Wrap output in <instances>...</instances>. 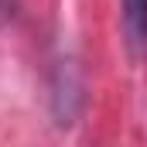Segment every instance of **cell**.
I'll list each match as a JSON object with an SVG mask.
<instances>
[{"label": "cell", "mask_w": 147, "mask_h": 147, "mask_svg": "<svg viewBox=\"0 0 147 147\" xmlns=\"http://www.w3.org/2000/svg\"><path fill=\"white\" fill-rule=\"evenodd\" d=\"M120 17L130 55L147 62V0H120Z\"/></svg>", "instance_id": "obj_1"}]
</instances>
